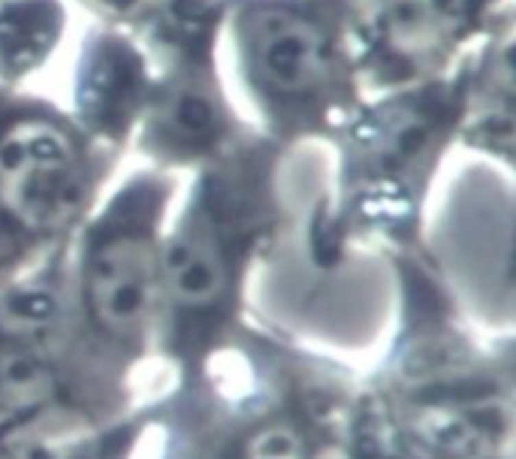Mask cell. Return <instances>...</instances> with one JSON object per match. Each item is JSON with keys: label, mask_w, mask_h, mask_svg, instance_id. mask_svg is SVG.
Listing matches in <instances>:
<instances>
[{"label": "cell", "mask_w": 516, "mask_h": 459, "mask_svg": "<svg viewBox=\"0 0 516 459\" xmlns=\"http://www.w3.org/2000/svg\"><path fill=\"white\" fill-rule=\"evenodd\" d=\"M224 43L251 124L290 155L366 97L341 0H224Z\"/></svg>", "instance_id": "obj_6"}, {"label": "cell", "mask_w": 516, "mask_h": 459, "mask_svg": "<svg viewBox=\"0 0 516 459\" xmlns=\"http://www.w3.org/2000/svg\"><path fill=\"white\" fill-rule=\"evenodd\" d=\"M176 197L178 175L145 164L106 190L70 242V357L97 420L139 402L133 381L157 357L161 242Z\"/></svg>", "instance_id": "obj_5"}, {"label": "cell", "mask_w": 516, "mask_h": 459, "mask_svg": "<svg viewBox=\"0 0 516 459\" xmlns=\"http://www.w3.org/2000/svg\"><path fill=\"white\" fill-rule=\"evenodd\" d=\"M67 0H0V85L25 91L64 45Z\"/></svg>", "instance_id": "obj_14"}, {"label": "cell", "mask_w": 516, "mask_h": 459, "mask_svg": "<svg viewBox=\"0 0 516 459\" xmlns=\"http://www.w3.org/2000/svg\"><path fill=\"white\" fill-rule=\"evenodd\" d=\"M396 317L356 372L341 459H513L511 339H483L429 251L384 257Z\"/></svg>", "instance_id": "obj_1"}, {"label": "cell", "mask_w": 516, "mask_h": 459, "mask_svg": "<svg viewBox=\"0 0 516 459\" xmlns=\"http://www.w3.org/2000/svg\"><path fill=\"white\" fill-rule=\"evenodd\" d=\"M157 417V396L139 399L115 420L25 435L0 445V459H139Z\"/></svg>", "instance_id": "obj_13"}, {"label": "cell", "mask_w": 516, "mask_h": 459, "mask_svg": "<svg viewBox=\"0 0 516 459\" xmlns=\"http://www.w3.org/2000/svg\"><path fill=\"white\" fill-rule=\"evenodd\" d=\"M151 91V58L130 30L94 21L73 60L70 118L97 148L124 157Z\"/></svg>", "instance_id": "obj_11"}, {"label": "cell", "mask_w": 516, "mask_h": 459, "mask_svg": "<svg viewBox=\"0 0 516 459\" xmlns=\"http://www.w3.org/2000/svg\"><path fill=\"white\" fill-rule=\"evenodd\" d=\"M290 151L260 130L191 172L161 242L157 357L172 387L194 384L251 326V281L287 227L281 172Z\"/></svg>", "instance_id": "obj_2"}, {"label": "cell", "mask_w": 516, "mask_h": 459, "mask_svg": "<svg viewBox=\"0 0 516 459\" xmlns=\"http://www.w3.org/2000/svg\"><path fill=\"white\" fill-rule=\"evenodd\" d=\"M516 15L513 3L498 12L486 34L462 58L459 148L513 170L516 148Z\"/></svg>", "instance_id": "obj_12"}, {"label": "cell", "mask_w": 516, "mask_h": 459, "mask_svg": "<svg viewBox=\"0 0 516 459\" xmlns=\"http://www.w3.org/2000/svg\"><path fill=\"white\" fill-rule=\"evenodd\" d=\"M511 3L513 0H341L366 97L456 70Z\"/></svg>", "instance_id": "obj_10"}, {"label": "cell", "mask_w": 516, "mask_h": 459, "mask_svg": "<svg viewBox=\"0 0 516 459\" xmlns=\"http://www.w3.org/2000/svg\"><path fill=\"white\" fill-rule=\"evenodd\" d=\"M70 242L0 287V445L103 423L91 414L70 357Z\"/></svg>", "instance_id": "obj_9"}, {"label": "cell", "mask_w": 516, "mask_h": 459, "mask_svg": "<svg viewBox=\"0 0 516 459\" xmlns=\"http://www.w3.org/2000/svg\"><path fill=\"white\" fill-rule=\"evenodd\" d=\"M139 40L151 58V91L130 151L148 166L191 175L257 130L224 82V0H172Z\"/></svg>", "instance_id": "obj_8"}, {"label": "cell", "mask_w": 516, "mask_h": 459, "mask_svg": "<svg viewBox=\"0 0 516 459\" xmlns=\"http://www.w3.org/2000/svg\"><path fill=\"white\" fill-rule=\"evenodd\" d=\"M459 124L462 60L438 79L362 97L323 139L336 172L308 218L311 263L332 272L368 251H429V200L459 148Z\"/></svg>", "instance_id": "obj_4"}, {"label": "cell", "mask_w": 516, "mask_h": 459, "mask_svg": "<svg viewBox=\"0 0 516 459\" xmlns=\"http://www.w3.org/2000/svg\"><path fill=\"white\" fill-rule=\"evenodd\" d=\"M75 3L88 10L100 25L130 30L139 36L172 0H75Z\"/></svg>", "instance_id": "obj_15"}, {"label": "cell", "mask_w": 516, "mask_h": 459, "mask_svg": "<svg viewBox=\"0 0 516 459\" xmlns=\"http://www.w3.org/2000/svg\"><path fill=\"white\" fill-rule=\"evenodd\" d=\"M118 164L64 106L0 85V287L79 233Z\"/></svg>", "instance_id": "obj_7"}, {"label": "cell", "mask_w": 516, "mask_h": 459, "mask_svg": "<svg viewBox=\"0 0 516 459\" xmlns=\"http://www.w3.org/2000/svg\"><path fill=\"white\" fill-rule=\"evenodd\" d=\"M356 369L251 320L187 387L157 396L154 459H341Z\"/></svg>", "instance_id": "obj_3"}]
</instances>
